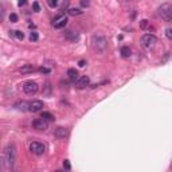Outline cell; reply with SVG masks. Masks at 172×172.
<instances>
[{"mask_svg":"<svg viewBox=\"0 0 172 172\" xmlns=\"http://www.w3.org/2000/svg\"><path fill=\"white\" fill-rule=\"evenodd\" d=\"M140 27L143 28V30H147V28H150V26H149V22L147 19H144V20H141L140 22Z\"/></svg>","mask_w":172,"mask_h":172,"instance_id":"18","label":"cell"},{"mask_svg":"<svg viewBox=\"0 0 172 172\" xmlns=\"http://www.w3.org/2000/svg\"><path fill=\"white\" fill-rule=\"evenodd\" d=\"M121 55L124 58H128L129 55H131V49H129L128 46H124V47H121Z\"/></svg>","mask_w":172,"mask_h":172,"instance_id":"15","label":"cell"},{"mask_svg":"<svg viewBox=\"0 0 172 172\" xmlns=\"http://www.w3.org/2000/svg\"><path fill=\"white\" fill-rule=\"evenodd\" d=\"M165 35H167V38H168L170 41H172V28H167Z\"/></svg>","mask_w":172,"mask_h":172,"instance_id":"23","label":"cell"},{"mask_svg":"<svg viewBox=\"0 0 172 172\" xmlns=\"http://www.w3.org/2000/svg\"><path fill=\"white\" fill-rule=\"evenodd\" d=\"M66 24H67V16H64V15L58 16V18H57V19H54V22H53L54 28H57V30L63 28Z\"/></svg>","mask_w":172,"mask_h":172,"instance_id":"8","label":"cell"},{"mask_svg":"<svg viewBox=\"0 0 172 172\" xmlns=\"http://www.w3.org/2000/svg\"><path fill=\"white\" fill-rule=\"evenodd\" d=\"M47 3H49V6H50L51 8H55V7L58 6V0H49Z\"/></svg>","mask_w":172,"mask_h":172,"instance_id":"21","label":"cell"},{"mask_svg":"<svg viewBox=\"0 0 172 172\" xmlns=\"http://www.w3.org/2000/svg\"><path fill=\"white\" fill-rule=\"evenodd\" d=\"M10 20H11V23H16V22H18V15H16V14H11L10 15Z\"/></svg>","mask_w":172,"mask_h":172,"instance_id":"22","label":"cell"},{"mask_svg":"<svg viewBox=\"0 0 172 172\" xmlns=\"http://www.w3.org/2000/svg\"><path fill=\"white\" fill-rule=\"evenodd\" d=\"M14 161H15V150L12 145L4 148L3 155H2V167L4 170H12L14 167Z\"/></svg>","mask_w":172,"mask_h":172,"instance_id":"1","label":"cell"},{"mask_svg":"<svg viewBox=\"0 0 172 172\" xmlns=\"http://www.w3.org/2000/svg\"><path fill=\"white\" fill-rule=\"evenodd\" d=\"M67 12H69V15H71V16H78V15H82L84 11L78 10V8H69Z\"/></svg>","mask_w":172,"mask_h":172,"instance_id":"13","label":"cell"},{"mask_svg":"<svg viewBox=\"0 0 172 172\" xmlns=\"http://www.w3.org/2000/svg\"><path fill=\"white\" fill-rule=\"evenodd\" d=\"M89 82H90L89 77H88V75H82V77H78V78H77L75 86H77L78 89H84V88H86V86L89 85Z\"/></svg>","mask_w":172,"mask_h":172,"instance_id":"10","label":"cell"},{"mask_svg":"<svg viewBox=\"0 0 172 172\" xmlns=\"http://www.w3.org/2000/svg\"><path fill=\"white\" fill-rule=\"evenodd\" d=\"M66 38H67V39H70V41H77V39H78V34L74 32V31H67Z\"/></svg>","mask_w":172,"mask_h":172,"instance_id":"14","label":"cell"},{"mask_svg":"<svg viewBox=\"0 0 172 172\" xmlns=\"http://www.w3.org/2000/svg\"><path fill=\"white\" fill-rule=\"evenodd\" d=\"M32 8H34V11H35V12H38V11H39V10H41L39 4H38L36 2H35V3H34V4H32Z\"/></svg>","mask_w":172,"mask_h":172,"instance_id":"27","label":"cell"},{"mask_svg":"<svg viewBox=\"0 0 172 172\" xmlns=\"http://www.w3.org/2000/svg\"><path fill=\"white\" fill-rule=\"evenodd\" d=\"M14 35L16 36V39H19V41H23L24 39V34L22 32V31H14Z\"/></svg>","mask_w":172,"mask_h":172,"instance_id":"20","label":"cell"},{"mask_svg":"<svg viewBox=\"0 0 172 172\" xmlns=\"http://www.w3.org/2000/svg\"><path fill=\"white\" fill-rule=\"evenodd\" d=\"M38 70H39L41 73H46V74H49V73H50V69H47V67H45V66L39 67V69H38Z\"/></svg>","mask_w":172,"mask_h":172,"instance_id":"24","label":"cell"},{"mask_svg":"<svg viewBox=\"0 0 172 172\" xmlns=\"http://www.w3.org/2000/svg\"><path fill=\"white\" fill-rule=\"evenodd\" d=\"M93 46L100 53H104L108 47V42L104 36H93Z\"/></svg>","mask_w":172,"mask_h":172,"instance_id":"3","label":"cell"},{"mask_svg":"<svg viewBox=\"0 0 172 172\" xmlns=\"http://www.w3.org/2000/svg\"><path fill=\"white\" fill-rule=\"evenodd\" d=\"M55 136L59 137V139H64V137L69 136V131L66 128H57L55 129Z\"/></svg>","mask_w":172,"mask_h":172,"instance_id":"11","label":"cell"},{"mask_svg":"<svg viewBox=\"0 0 172 172\" xmlns=\"http://www.w3.org/2000/svg\"><path fill=\"white\" fill-rule=\"evenodd\" d=\"M32 127L34 129H36V131H46L47 128H49V121H46L45 118H36L35 121L32 122Z\"/></svg>","mask_w":172,"mask_h":172,"instance_id":"7","label":"cell"},{"mask_svg":"<svg viewBox=\"0 0 172 172\" xmlns=\"http://www.w3.org/2000/svg\"><path fill=\"white\" fill-rule=\"evenodd\" d=\"M26 4H27V0H19V2H18V6L19 7H24Z\"/></svg>","mask_w":172,"mask_h":172,"instance_id":"28","label":"cell"},{"mask_svg":"<svg viewBox=\"0 0 172 172\" xmlns=\"http://www.w3.org/2000/svg\"><path fill=\"white\" fill-rule=\"evenodd\" d=\"M63 168L64 170H70L71 168V165H70V163H69V160H64L63 161Z\"/></svg>","mask_w":172,"mask_h":172,"instance_id":"25","label":"cell"},{"mask_svg":"<svg viewBox=\"0 0 172 172\" xmlns=\"http://www.w3.org/2000/svg\"><path fill=\"white\" fill-rule=\"evenodd\" d=\"M30 150L34 153V155H38V156H41V155L45 153V145L42 143H38V141H32L31 144H30Z\"/></svg>","mask_w":172,"mask_h":172,"instance_id":"6","label":"cell"},{"mask_svg":"<svg viewBox=\"0 0 172 172\" xmlns=\"http://www.w3.org/2000/svg\"><path fill=\"white\" fill-rule=\"evenodd\" d=\"M38 39H39V35H38V32L32 31L31 34H30V41H31V42H36Z\"/></svg>","mask_w":172,"mask_h":172,"instance_id":"19","label":"cell"},{"mask_svg":"<svg viewBox=\"0 0 172 172\" xmlns=\"http://www.w3.org/2000/svg\"><path fill=\"white\" fill-rule=\"evenodd\" d=\"M67 75H69V78H70V79L77 81V78H78V71H77L75 69H69V70H67Z\"/></svg>","mask_w":172,"mask_h":172,"instance_id":"12","label":"cell"},{"mask_svg":"<svg viewBox=\"0 0 172 172\" xmlns=\"http://www.w3.org/2000/svg\"><path fill=\"white\" fill-rule=\"evenodd\" d=\"M38 90H39V86L35 81H27V82L23 84V92L26 94H28V96H32V94H35Z\"/></svg>","mask_w":172,"mask_h":172,"instance_id":"5","label":"cell"},{"mask_svg":"<svg viewBox=\"0 0 172 172\" xmlns=\"http://www.w3.org/2000/svg\"><path fill=\"white\" fill-rule=\"evenodd\" d=\"M78 64H79V67H84L85 64H86V61H84V59H81V61L78 62Z\"/></svg>","mask_w":172,"mask_h":172,"instance_id":"29","label":"cell"},{"mask_svg":"<svg viewBox=\"0 0 172 172\" xmlns=\"http://www.w3.org/2000/svg\"><path fill=\"white\" fill-rule=\"evenodd\" d=\"M159 16L164 22H171L172 20V4L170 3H163L157 10Z\"/></svg>","mask_w":172,"mask_h":172,"instance_id":"2","label":"cell"},{"mask_svg":"<svg viewBox=\"0 0 172 172\" xmlns=\"http://www.w3.org/2000/svg\"><path fill=\"white\" fill-rule=\"evenodd\" d=\"M34 70H35V69H34L32 64H26V66H23L20 69V73H31Z\"/></svg>","mask_w":172,"mask_h":172,"instance_id":"16","label":"cell"},{"mask_svg":"<svg viewBox=\"0 0 172 172\" xmlns=\"http://www.w3.org/2000/svg\"><path fill=\"white\" fill-rule=\"evenodd\" d=\"M43 109V102L41 100H34L31 102H28V110L30 112H39Z\"/></svg>","mask_w":172,"mask_h":172,"instance_id":"9","label":"cell"},{"mask_svg":"<svg viewBox=\"0 0 172 172\" xmlns=\"http://www.w3.org/2000/svg\"><path fill=\"white\" fill-rule=\"evenodd\" d=\"M42 118H45L46 121H54V116L49 113V112H43L42 113Z\"/></svg>","mask_w":172,"mask_h":172,"instance_id":"17","label":"cell"},{"mask_svg":"<svg viewBox=\"0 0 172 172\" xmlns=\"http://www.w3.org/2000/svg\"><path fill=\"white\" fill-rule=\"evenodd\" d=\"M81 6H82V7H89V4H90V2H89V0H81Z\"/></svg>","mask_w":172,"mask_h":172,"instance_id":"26","label":"cell"},{"mask_svg":"<svg viewBox=\"0 0 172 172\" xmlns=\"http://www.w3.org/2000/svg\"><path fill=\"white\" fill-rule=\"evenodd\" d=\"M157 42V38L153 35V34H144L141 36V45H143L145 49H150V47L155 46V43Z\"/></svg>","mask_w":172,"mask_h":172,"instance_id":"4","label":"cell"}]
</instances>
